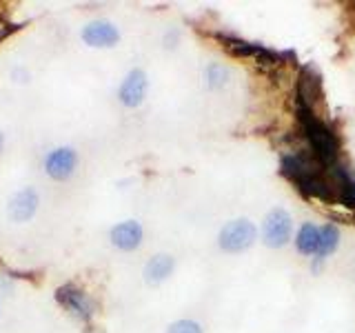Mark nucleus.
Instances as JSON below:
<instances>
[{
    "mask_svg": "<svg viewBox=\"0 0 355 333\" xmlns=\"http://www.w3.org/2000/svg\"><path fill=\"white\" fill-rule=\"evenodd\" d=\"M0 149H3V133H0Z\"/></svg>",
    "mask_w": 355,
    "mask_h": 333,
    "instance_id": "15",
    "label": "nucleus"
},
{
    "mask_svg": "<svg viewBox=\"0 0 355 333\" xmlns=\"http://www.w3.org/2000/svg\"><path fill=\"white\" fill-rule=\"evenodd\" d=\"M38 209V194L33 189H22L18 191L9 203V218L16 222H25L29 220Z\"/></svg>",
    "mask_w": 355,
    "mask_h": 333,
    "instance_id": "8",
    "label": "nucleus"
},
{
    "mask_svg": "<svg viewBox=\"0 0 355 333\" xmlns=\"http://www.w3.org/2000/svg\"><path fill=\"white\" fill-rule=\"evenodd\" d=\"M338 244H340V229L336 225H331V222H327L324 227H320V251L315 258L324 260L329 253L338 249Z\"/></svg>",
    "mask_w": 355,
    "mask_h": 333,
    "instance_id": "12",
    "label": "nucleus"
},
{
    "mask_svg": "<svg viewBox=\"0 0 355 333\" xmlns=\"http://www.w3.org/2000/svg\"><path fill=\"white\" fill-rule=\"evenodd\" d=\"M291 231H293V220L288 216V211L280 207L271 209L262 222V240L271 249H282L291 240Z\"/></svg>",
    "mask_w": 355,
    "mask_h": 333,
    "instance_id": "2",
    "label": "nucleus"
},
{
    "mask_svg": "<svg viewBox=\"0 0 355 333\" xmlns=\"http://www.w3.org/2000/svg\"><path fill=\"white\" fill-rule=\"evenodd\" d=\"M78 164V153L71 147H60V149H53L47 160H44V169H47L49 178L53 180H67Z\"/></svg>",
    "mask_w": 355,
    "mask_h": 333,
    "instance_id": "5",
    "label": "nucleus"
},
{
    "mask_svg": "<svg viewBox=\"0 0 355 333\" xmlns=\"http://www.w3.org/2000/svg\"><path fill=\"white\" fill-rule=\"evenodd\" d=\"M171 271H173L171 255H166V253L153 255V258L147 262V266H144V280L149 284H160L171 275Z\"/></svg>",
    "mask_w": 355,
    "mask_h": 333,
    "instance_id": "10",
    "label": "nucleus"
},
{
    "mask_svg": "<svg viewBox=\"0 0 355 333\" xmlns=\"http://www.w3.org/2000/svg\"><path fill=\"white\" fill-rule=\"evenodd\" d=\"M302 127L306 138L311 140L313 147V155L320 162L331 164L338 155V140L333 136V131L324 125L322 120H318L309 109H302Z\"/></svg>",
    "mask_w": 355,
    "mask_h": 333,
    "instance_id": "1",
    "label": "nucleus"
},
{
    "mask_svg": "<svg viewBox=\"0 0 355 333\" xmlns=\"http://www.w3.org/2000/svg\"><path fill=\"white\" fill-rule=\"evenodd\" d=\"M166 333H202V327L198 325L193 320H178L169 327Z\"/></svg>",
    "mask_w": 355,
    "mask_h": 333,
    "instance_id": "14",
    "label": "nucleus"
},
{
    "mask_svg": "<svg viewBox=\"0 0 355 333\" xmlns=\"http://www.w3.org/2000/svg\"><path fill=\"white\" fill-rule=\"evenodd\" d=\"M295 247L302 255H318L320 251V229L313 222H304L295 236Z\"/></svg>",
    "mask_w": 355,
    "mask_h": 333,
    "instance_id": "11",
    "label": "nucleus"
},
{
    "mask_svg": "<svg viewBox=\"0 0 355 333\" xmlns=\"http://www.w3.org/2000/svg\"><path fill=\"white\" fill-rule=\"evenodd\" d=\"M227 78H229V71H227V67L225 65H220V62H214V65H209V69H207V80H209V87L211 89H218L227 83Z\"/></svg>",
    "mask_w": 355,
    "mask_h": 333,
    "instance_id": "13",
    "label": "nucleus"
},
{
    "mask_svg": "<svg viewBox=\"0 0 355 333\" xmlns=\"http://www.w3.org/2000/svg\"><path fill=\"white\" fill-rule=\"evenodd\" d=\"M255 225L249 220H231L229 225L222 227L220 231V238L218 244L220 249H225L227 253H240V251H247L251 244L255 242Z\"/></svg>",
    "mask_w": 355,
    "mask_h": 333,
    "instance_id": "3",
    "label": "nucleus"
},
{
    "mask_svg": "<svg viewBox=\"0 0 355 333\" xmlns=\"http://www.w3.org/2000/svg\"><path fill=\"white\" fill-rule=\"evenodd\" d=\"M83 40L92 47H114L120 40V31L107 20H94L83 29Z\"/></svg>",
    "mask_w": 355,
    "mask_h": 333,
    "instance_id": "7",
    "label": "nucleus"
},
{
    "mask_svg": "<svg viewBox=\"0 0 355 333\" xmlns=\"http://www.w3.org/2000/svg\"><path fill=\"white\" fill-rule=\"evenodd\" d=\"M55 300H58L71 316L80 318V320H89L94 314V305H92V300H89V296L83 291V289H78L73 284L60 287L58 291H55Z\"/></svg>",
    "mask_w": 355,
    "mask_h": 333,
    "instance_id": "4",
    "label": "nucleus"
},
{
    "mask_svg": "<svg viewBox=\"0 0 355 333\" xmlns=\"http://www.w3.org/2000/svg\"><path fill=\"white\" fill-rule=\"evenodd\" d=\"M140 240H142V227L136 220L120 222V225L111 229V242L122 251H133L140 244Z\"/></svg>",
    "mask_w": 355,
    "mask_h": 333,
    "instance_id": "9",
    "label": "nucleus"
},
{
    "mask_svg": "<svg viewBox=\"0 0 355 333\" xmlns=\"http://www.w3.org/2000/svg\"><path fill=\"white\" fill-rule=\"evenodd\" d=\"M147 74L142 69L129 71L125 83L120 85V103L125 107H138L144 100V94H147Z\"/></svg>",
    "mask_w": 355,
    "mask_h": 333,
    "instance_id": "6",
    "label": "nucleus"
}]
</instances>
